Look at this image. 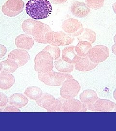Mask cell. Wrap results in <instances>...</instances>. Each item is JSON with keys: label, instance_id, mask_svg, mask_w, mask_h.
<instances>
[{"label": "cell", "instance_id": "obj_10", "mask_svg": "<svg viewBox=\"0 0 116 131\" xmlns=\"http://www.w3.org/2000/svg\"><path fill=\"white\" fill-rule=\"evenodd\" d=\"M87 56L93 62L98 64L107 60L109 56V50L106 46L98 45L92 48Z\"/></svg>", "mask_w": 116, "mask_h": 131}, {"label": "cell", "instance_id": "obj_6", "mask_svg": "<svg viewBox=\"0 0 116 131\" xmlns=\"http://www.w3.org/2000/svg\"><path fill=\"white\" fill-rule=\"evenodd\" d=\"M61 85L60 95L66 100L76 96L81 89L79 83L73 78L66 80Z\"/></svg>", "mask_w": 116, "mask_h": 131}, {"label": "cell", "instance_id": "obj_27", "mask_svg": "<svg viewBox=\"0 0 116 131\" xmlns=\"http://www.w3.org/2000/svg\"><path fill=\"white\" fill-rule=\"evenodd\" d=\"M43 50L48 52L52 56L53 60L56 61L59 59L60 57V50L58 47L48 45L45 47Z\"/></svg>", "mask_w": 116, "mask_h": 131}, {"label": "cell", "instance_id": "obj_17", "mask_svg": "<svg viewBox=\"0 0 116 131\" xmlns=\"http://www.w3.org/2000/svg\"><path fill=\"white\" fill-rule=\"evenodd\" d=\"M79 56L75 52V46H70L65 47L62 51V57L63 60L70 64H74L79 59Z\"/></svg>", "mask_w": 116, "mask_h": 131}, {"label": "cell", "instance_id": "obj_9", "mask_svg": "<svg viewBox=\"0 0 116 131\" xmlns=\"http://www.w3.org/2000/svg\"><path fill=\"white\" fill-rule=\"evenodd\" d=\"M86 107L93 112H116V103L107 99L99 98L94 103Z\"/></svg>", "mask_w": 116, "mask_h": 131}, {"label": "cell", "instance_id": "obj_29", "mask_svg": "<svg viewBox=\"0 0 116 131\" xmlns=\"http://www.w3.org/2000/svg\"><path fill=\"white\" fill-rule=\"evenodd\" d=\"M20 112V110L19 108L11 105L9 104H7L4 107H0V112Z\"/></svg>", "mask_w": 116, "mask_h": 131}, {"label": "cell", "instance_id": "obj_36", "mask_svg": "<svg viewBox=\"0 0 116 131\" xmlns=\"http://www.w3.org/2000/svg\"><path fill=\"white\" fill-rule=\"evenodd\" d=\"M2 71V63H0V72Z\"/></svg>", "mask_w": 116, "mask_h": 131}, {"label": "cell", "instance_id": "obj_34", "mask_svg": "<svg viewBox=\"0 0 116 131\" xmlns=\"http://www.w3.org/2000/svg\"><path fill=\"white\" fill-rule=\"evenodd\" d=\"M112 8H113V9L114 12L116 14V2H115V3H114V4L112 5Z\"/></svg>", "mask_w": 116, "mask_h": 131}, {"label": "cell", "instance_id": "obj_8", "mask_svg": "<svg viewBox=\"0 0 116 131\" xmlns=\"http://www.w3.org/2000/svg\"><path fill=\"white\" fill-rule=\"evenodd\" d=\"M63 30L72 37H78L83 32L81 23L76 19H69L65 20L61 25Z\"/></svg>", "mask_w": 116, "mask_h": 131}, {"label": "cell", "instance_id": "obj_14", "mask_svg": "<svg viewBox=\"0 0 116 131\" xmlns=\"http://www.w3.org/2000/svg\"><path fill=\"white\" fill-rule=\"evenodd\" d=\"M70 11L75 17L82 18L88 15L90 8L86 4L74 1L71 4Z\"/></svg>", "mask_w": 116, "mask_h": 131}, {"label": "cell", "instance_id": "obj_33", "mask_svg": "<svg viewBox=\"0 0 116 131\" xmlns=\"http://www.w3.org/2000/svg\"><path fill=\"white\" fill-rule=\"evenodd\" d=\"M112 52L116 56V43H115L112 47Z\"/></svg>", "mask_w": 116, "mask_h": 131}, {"label": "cell", "instance_id": "obj_18", "mask_svg": "<svg viewBox=\"0 0 116 131\" xmlns=\"http://www.w3.org/2000/svg\"><path fill=\"white\" fill-rule=\"evenodd\" d=\"M15 77L11 73L3 71L0 72V89H10L15 84Z\"/></svg>", "mask_w": 116, "mask_h": 131}, {"label": "cell", "instance_id": "obj_32", "mask_svg": "<svg viewBox=\"0 0 116 131\" xmlns=\"http://www.w3.org/2000/svg\"><path fill=\"white\" fill-rule=\"evenodd\" d=\"M51 2L56 4H62L65 3L67 0H50Z\"/></svg>", "mask_w": 116, "mask_h": 131}, {"label": "cell", "instance_id": "obj_31", "mask_svg": "<svg viewBox=\"0 0 116 131\" xmlns=\"http://www.w3.org/2000/svg\"><path fill=\"white\" fill-rule=\"evenodd\" d=\"M7 52V49L6 47L2 44H0V58L5 56Z\"/></svg>", "mask_w": 116, "mask_h": 131}, {"label": "cell", "instance_id": "obj_4", "mask_svg": "<svg viewBox=\"0 0 116 131\" xmlns=\"http://www.w3.org/2000/svg\"><path fill=\"white\" fill-rule=\"evenodd\" d=\"M36 103L39 106L46 109L48 112H62L61 101L55 98L51 94H43L42 96L36 100Z\"/></svg>", "mask_w": 116, "mask_h": 131}, {"label": "cell", "instance_id": "obj_12", "mask_svg": "<svg viewBox=\"0 0 116 131\" xmlns=\"http://www.w3.org/2000/svg\"><path fill=\"white\" fill-rule=\"evenodd\" d=\"M87 110L86 106L81 101L75 99H67L62 103V112H85Z\"/></svg>", "mask_w": 116, "mask_h": 131}, {"label": "cell", "instance_id": "obj_26", "mask_svg": "<svg viewBox=\"0 0 116 131\" xmlns=\"http://www.w3.org/2000/svg\"><path fill=\"white\" fill-rule=\"evenodd\" d=\"M39 21L31 19H27L23 21L21 27L22 30L24 33L26 34L32 36V30L34 25L38 23Z\"/></svg>", "mask_w": 116, "mask_h": 131}, {"label": "cell", "instance_id": "obj_1", "mask_svg": "<svg viewBox=\"0 0 116 131\" xmlns=\"http://www.w3.org/2000/svg\"><path fill=\"white\" fill-rule=\"evenodd\" d=\"M52 11L50 3L48 0H30L26 5V11L34 19H46Z\"/></svg>", "mask_w": 116, "mask_h": 131}, {"label": "cell", "instance_id": "obj_16", "mask_svg": "<svg viewBox=\"0 0 116 131\" xmlns=\"http://www.w3.org/2000/svg\"><path fill=\"white\" fill-rule=\"evenodd\" d=\"M15 44L19 49L26 51L30 50L33 47L34 41L31 36L27 34H21L18 36L15 39Z\"/></svg>", "mask_w": 116, "mask_h": 131}, {"label": "cell", "instance_id": "obj_11", "mask_svg": "<svg viewBox=\"0 0 116 131\" xmlns=\"http://www.w3.org/2000/svg\"><path fill=\"white\" fill-rule=\"evenodd\" d=\"M51 31L52 30L49 26L39 21L33 27L32 36L36 42L42 44H47L46 39V35L47 33Z\"/></svg>", "mask_w": 116, "mask_h": 131}, {"label": "cell", "instance_id": "obj_35", "mask_svg": "<svg viewBox=\"0 0 116 131\" xmlns=\"http://www.w3.org/2000/svg\"><path fill=\"white\" fill-rule=\"evenodd\" d=\"M113 97H114V98L115 99V100L116 101V89H115V90L114 91V92H113Z\"/></svg>", "mask_w": 116, "mask_h": 131}, {"label": "cell", "instance_id": "obj_37", "mask_svg": "<svg viewBox=\"0 0 116 131\" xmlns=\"http://www.w3.org/2000/svg\"><path fill=\"white\" fill-rule=\"evenodd\" d=\"M114 41L115 43H116V34L114 37Z\"/></svg>", "mask_w": 116, "mask_h": 131}, {"label": "cell", "instance_id": "obj_20", "mask_svg": "<svg viewBox=\"0 0 116 131\" xmlns=\"http://www.w3.org/2000/svg\"><path fill=\"white\" fill-rule=\"evenodd\" d=\"M80 101L86 105L94 103L99 99L96 92L92 89H86L80 94Z\"/></svg>", "mask_w": 116, "mask_h": 131}, {"label": "cell", "instance_id": "obj_15", "mask_svg": "<svg viewBox=\"0 0 116 131\" xmlns=\"http://www.w3.org/2000/svg\"><path fill=\"white\" fill-rule=\"evenodd\" d=\"M98 64L91 61L88 56H80L78 61L74 64V68L80 71H88L95 69Z\"/></svg>", "mask_w": 116, "mask_h": 131}, {"label": "cell", "instance_id": "obj_30", "mask_svg": "<svg viewBox=\"0 0 116 131\" xmlns=\"http://www.w3.org/2000/svg\"><path fill=\"white\" fill-rule=\"evenodd\" d=\"M8 103V99L5 94L0 92V107H4Z\"/></svg>", "mask_w": 116, "mask_h": 131}, {"label": "cell", "instance_id": "obj_2", "mask_svg": "<svg viewBox=\"0 0 116 131\" xmlns=\"http://www.w3.org/2000/svg\"><path fill=\"white\" fill-rule=\"evenodd\" d=\"M53 59L51 54L46 51L39 52L34 58V70L39 73H46L53 70Z\"/></svg>", "mask_w": 116, "mask_h": 131}, {"label": "cell", "instance_id": "obj_23", "mask_svg": "<svg viewBox=\"0 0 116 131\" xmlns=\"http://www.w3.org/2000/svg\"><path fill=\"white\" fill-rule=\"evenodd\" d=\"M24 94L31 100L36 101L43 95V91L40 88L36 86L28 87L25 89Z\"/></svg>", "mask_w": 116, "mask_h": 131}, {"label": "cell", "instance_id": "obj_25", "mask_svg": "<svg viewBox=\"0 0 116 131\" xmlns=\"http://www.w3.org/2000/svg\"><path fill=\"white\" fill-rule=\"evenodd\" d=\"M2 65V71L13 73L19 68L18 64L14 60L7 59L6 60L1 62Z\"/></svg>", "mask_w": 116, "mask_h": 131}, {"label": "cell", "instance_id": "obj_28", "mask_svg": "<svg viewBox=\"0 0 116 131\" xmlns=\"http://www.w3.org/2000/svg\"><path fill=\"white\" fill-rule=\"evenodd\" d=\"M104 2L105 0H86V4L89 8L97 10L102 7Z\"/></svg>", "mask_w": 116, "mask_h": 131}, {"label": "cell", "instance_id": "obj_5", "mask_svg": "<svg viewBox=\"0 0 116 131\" xmlns=\"http://www.w3.org/2000/svg\"><path fill=\"white\" fill-rule=\"evenodd\" d=\"M46 39L47 43L56 47L68 45L74 40V37L70 36L66 33L52 31L47 33Z\"/></svg>", "mask_w": 116, "mask_h": 131}, {"label": "cell", "instance_id": "obj_3", "mask_svg": "<svg viewBox=\"0 0 116 131\" xmlns=\"http://www.w3.org/2000/svg\"><path fill=\"white\" fill-rule=\"evenodd\" d=\"M38 77L45 84L52 86H60L66 80L73 78L70 74L52 71L46 73H38Z\"/></svg>", "mask_w": 116, "mask_h": 131}, {"label": "cell", "instance_id": "obj_13", "mask_svg": "<svg viewBox=\"0 0 116 131\" xmlns=\"http://www.w3.org/2000/svg\"><path fill=\"white\" fill-rule=\"evenodd\" d=\"M30 56L26 50L18 49L10 52L8 56V59L15 61L19 67H22L27 64L30 60Z\"/></svg>", "mask_w": 116, "mask_h": 131}, {"label": "cell", "instance_id": "obj_7", "mask_svg": "<svg viewBox=\"0 0 116 131\" xmlns=\"http://www.w3.org/2000/svg\"><path fill=\"white\" fill-rule=\"evenodd\" d=\"M24 3L22 0H8L2 7V12L5 16L13 17L23 11Z\"/></svg>", "mask_w": 116, "mask_h": 131}, {"label": "cell", "instance_id": "obj_19", "mask_svg": "<svg viewBox=\"0 0 116 131\" xmlns=\"http://www.w3.org/2000/svg\"><path fill=\"white\" fill-rule=\"evenodd\" d=\"M29 100L22 94L16 93L11 95L8 99V103L18 108H22L27 105Z\"/></svg>", "mask_w": 116, "mask_h": 131}, {"label": "cell", "instance_id": "obj_21", "mask_svg": "<svg viewBox=\"0 0 116 131\" xmlns=\"http://www.w3.org/2000/svg\"><path fill=\"white\" fill-rule=\"evenodd\" d=\"M54 65L56 70L61 72L70 73L72 72L74 68V64H70L62 60L59 59L54 62Z\"/></svg>", "mask_w": 116, "mask_h": 131}, {"label": "cell", "instance_id": "obj_22", "mask_svg": "<svg viewBox=\"0 0 116 131\" xmlns=\"http://www.w3.org/2000/svg\"><path fill=\"white\" fill-rule=\"evenodd\" d=\"M92 48V44L89 42L86 41H80L75 46V50L79 56H87Z\"/></svg>", "mask_w": 116, "mask_h": 131}, {"label": "cell", "instance_id": "obj_24", "mask_svg": "<svg viewBox=\"0 0 116 131\" xmlns=\"http://www.w3.org/2000/svg\"><path fill=\"white\" fill-rule=\"evenodd\" d=\"M96 38V34L94 31L88 28H85L82 34L78 37V39L79 41H86L92 44L95 41Z\"/></svg>", "mask_w": 116, "mask_h": 131}]
</instances>
